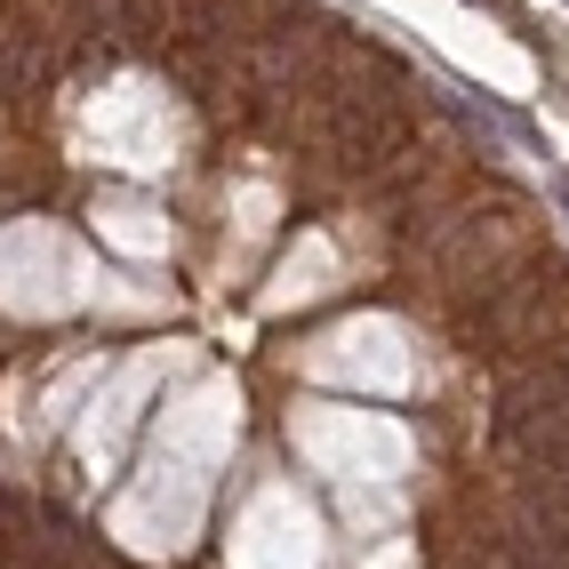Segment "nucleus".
Instances as JSON below:
<instances>
[{"label":"nucleus","instance_id":"obj_2","mask_svg":"<svg viewBox=\"0 0 569 569\" xmlns=\"http://www.w3.org/2000/svg\"><path fill=\"white\" fill-rule=\"evenodd\" d=\"M17 546H24V506L9 498V489H0V569L17 561Z\"/></svg>","mask_w":569,"mask_h":569},{"label":"nucleus","instance_id":"obj_1","mask_svg":"<svg viewBox=\"0 0 569 569\" xmlns=\"http://www.w3.org/2000/svg\"><path fill=\"white\" fill-rule=\"evenodd\" d=\"M538 241H529V209L513 193L498 201H458V209H441L426 233L409 241V257L426 264V273L449 289V297H473L481 281H498L513 257H529Z\"/></svg>","mask_w":569,"mask_h":569}]
</instances>
